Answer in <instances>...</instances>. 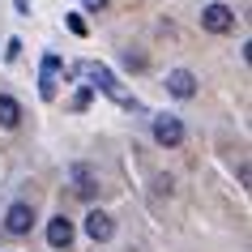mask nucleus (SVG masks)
Here are the masks:
<instances>
[{"label": "nucleus", "instance_id": "nucleus-1", "mask_svg": "<svg viewBox=\"0 0 252 252\" xmlns=\"http://www.w3.org/2000/svg\"><path fill=\"white\" fill-rule=\"evenodd\" d=\"M77 73H86V77H94V86H98V90H107L111 94V98H116V103H133V98H128V94L120 90V81H116V73H111V68L107 64H94V60H86V64H77Z\"/></svg>", "mask_w": 252, "mask_h": 252}, {"label": "nucleus", "instance_id": "nucleus-2", "mask_svg": "<svg viewBox=\"0 0 252 252\" xmlns=\"http://www.w3.org/2000/svg\"><path fill=\"white\" fill-rule=\"evenodd\" d=\"M201 26L210 30V34H226V30H235V9H226V4H205V9H201Z\"/></svg>", "mask_w": 252, "mask_h": 252}, {"label": "nucleus", "instance_id": "nucleus-3", "mask_svg": "<svg viewBox=\"0 0 252 252\" xmlns=\"http://www.w3.org/2000/svg\"><path fill=\"white\" fill-rule=\"evenodd\" d=\"M30 226H34V210H30L26 201H13L4 210V231L9 235H30Z\"/></svg>", "mask_w": 252, "mask_h": 252}, {"label": "nucleus", "instance_id": "nucleus-4", "mask_svg": "<svg viewBox=\"0 0 252 252\" xmlns=\"http://www.w3.org/2000/svg\"><path fill=\"white\" fill-rule=\"evenodd\" d=\"M154 141L158 146H180L184 141V124L175 116H154Z\"/></svg>", "mask_w": 252, "mask_h": 252}, {"label": "nucleus", "instance_id": "nucleus-5", "mask_svg": "<svg viewBox=\"0 0 252 252\" xmlns=\"http://www.w3.org/2000/svg\"><path fill=\"white\" fill-rule=\"evenodd\" d=\"M86 235H90L94 244H107V239L116 235V222H111V214L90 210V214H86Z\"/></svg>", "mask_w": 252, "mask_h": 252}, {"label": "nucleus", "instance_id": "nucleus-6", "mask_svg": "<svg viewBox=\"0 0 252 252\" xmlns=\"http://www.w3.org/2000/svg\"><path fill=\"white\" fill-rule=\"evenodd\" d=\"M73 192L77 197H98V175H94V167H86V162H77L73 167Z\"/></svg>", "mask_w": 252, "mask_h": 252}, {"label": "nucleus", "instance_id": "nucleus-7", "mask_svg": "<svg viewBox=\"0 0 252 252\" xmlns=\"http://www.w3.org/2000/svg\"><path fill=\"white\" fill-rule=\"evenodd\" d=\"M47 244H52L56 252H68V244H73V222H68L64 214L47 222Z\"/></svg>", "mask_w": 252, "mask_h": 252}, {"label": "nucleus", "instance_id": "nucleus-8", "mask_svg": "<svg viewBox=\"0 0 252 252\" xmlns=\"http://www.w3.org/2000/svg\"><path fill=\"white\" fill-rule=\"evenodd\" d=\"M167 90H171L175 98H192V94H197V77H192L188 68H171V73H167Z\"/></svg>", "mask_w": 252, "mask_h": 252}, {"label": "nucleus", "instance_id": "nucleus-9", "mask_svg": "<svg viewBox=\"0 0 252 252\" xmlns=\"http://www.w3.org/2000/svg\"><path fill=\"white\" fill-rule=\"evenodd\" d=\"M56 81H60V56H43V73H39L43 98H56Z\"/></svg>", "mask_w": 252, "mask_h": 252}, {"label": "nucleus", "instance_id": "nucleus-10", "mask_svg": "<svg viewBox=\"0 0 252 252\" xmlns=\"http://www.w3.org/2000/svg\"><path fill=\"white\" fill-rule=\"evenodd\" d=\"M17 124H22V107H17V98L0 94V128H17Z\"/></svg>", "mask_w": 252, "mask_h": 252}, {"label": "nucleus", "instance_id": "nucleus-11", "mask_svg": "<svg viewBox=\"0 0 252 252\" xmlns=\"http://www.w3.org/2000/svg\"><path fill=\"white\" fill-rule=\"evenodd\" d=\"M68 30H73V34H86V22H81L77 13H68Z\"/></svg>", "mask_w": 252, "mask_h": 252}, {"label": "nucleus", "instance_id": "nucleus-12", "mask_svg": "<svg viewBox=\"0 0 252 252\" xmlns=\"http://www.w3.org/2000/svg\"><path fill=\"white\" fill-rule=\"evenodd\" d=\"M73 107H77V111H86V107H90V90H77V98H73Z\"/></svg>", "mask_w": 252, "mask_h": 252}, {"label": "nucleus", "instance_id": "nucleus-13", "mask_svg": "<svg viewBox=\"0 0 252 252\" xmlns=\"http://www.w3.org/2000/svg\"><path fill=\"white\" fill-rule=\"evenodd\" d=\"M17 52H22V43L9 39V47H4V60H17Z\"/></svg>", "mask_w": 252, "mask_h": 252}, {"label": "nucleus", "instance_id": "nucleus-14", "mask_svg": "<svg viewBox=\"0 0 252 252\" xmlns=\"http://www.w3.org/2000/svg\"><path fill=\"white\" fill-rule=\"evenodd\" d=\"M86 9H90V13H98V9H107V0H86Z\"/></svg>", "mask_w": 252, "mask_h": 252}]
</instances>
